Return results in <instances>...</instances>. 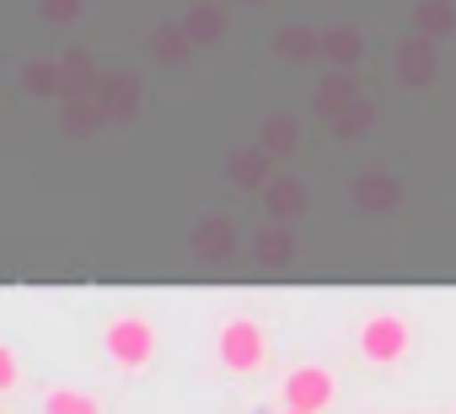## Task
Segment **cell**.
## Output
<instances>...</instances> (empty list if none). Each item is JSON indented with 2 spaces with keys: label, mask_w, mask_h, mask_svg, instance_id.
<instances>
[{
  "label": "cell",
  "mask_w": 456,
  "mask_h": 414,
  "mask_svg": "<svg viewBox=\"0 0 456 414\" xmlns=\"http://www.w3.org/2000/svg\"><path fill=\"white\" fill-rule=\"evenodd\" d=\"M215 355H220V366H225V371H237V377L264 371V360H269V334H264V323H258V318H248V312L225 318V323H220V334H215Z\"/></svg>",
  "instance_id": "obj_1"
},
{
  "label": "cell",
  "mask_w": 456,
  "mask_h": 414,
  "mask_svg": "<svg viewBox=\"0 0 456 414\" xmlns=\"http://www.w3.org/2000/svg\"><path fill=\"white\" fill-rule=\"evenodd\" d=\"M102 350H108V360H113L118 371H145L151 355H156V328H151L140 312H124V318L108 323Z\"/></svg>",
  "instance_id": "obj_2"
},
{
  "label": "cell",
  "mask_w": 456,
  "mask_h": 414,
  "mask_svg": "<svg viewBox=\"0 0 456 414\" xmlns=\"http://www.w3.org/2000/svg\"><path fill=\"white\" fill-rule=\"evenodd\" d=\"M408 355V323L397 312H370L360 323V360L365 366H397Z\"/></svg>",
  "instance_id": "obj_3"
},
{
  "label": "cell",
  "mask_w": 456,
  "mask_h": 414,
  "mask_svg": "<svg viewBox=\"0 0 456 414\" xmlns=\"http://www.w3.org/2000/svg\"><path fill=\"white\" fill-rule=\"evenodd\" d=\"M333 393H338V382H333L328 366H296V371L285 377V387H280L285 409H317V414L333 403Z\"/></svg>",
  "instance_id": "obj_4"
},
{
  "label": "cell",
  "mask_w": 456,
  "mask_h": 414,
  "mask_svg": "<svg viewBox=\"0 0 456 414\" xmlns=\"http://www.w3.org/2000/svg\"><path fill=\"white\" fill-rule=\"evenodd\" d=\"M44 414H102L92 393H76V387H49L44 393Z\"/></svg>",
  "instance_id": "obj_5"
},
{
  "label": "cell",
  "mask_w": 456,
  "mask_h": 414,
  "mask_svg": "<svg viewBox=\"0 0 456 414\" xmlns=\"http://www.w3.org/2000/svg\"><path fill=\"white\" fill-rule=\"evenodd\" d=\"M12 387H17V350L0 344V393H12Z\"/></svg>",
  "instance_id": "obj_6"
},
{
  "label": "cell",
  "mask_w": 456,
  "mask_h": 414,
  "mask_svg": "<svg viewBox=\"0 0 456 414\" xmlns=\"http://www.w3.org/2000/svg\"><path fill=\"white\" fill-rule=\"evenodd\" d=\"M280 414H317V409H280Z\"/></svg>",
  "instance_id": "obj_7"
}]
</instances>
